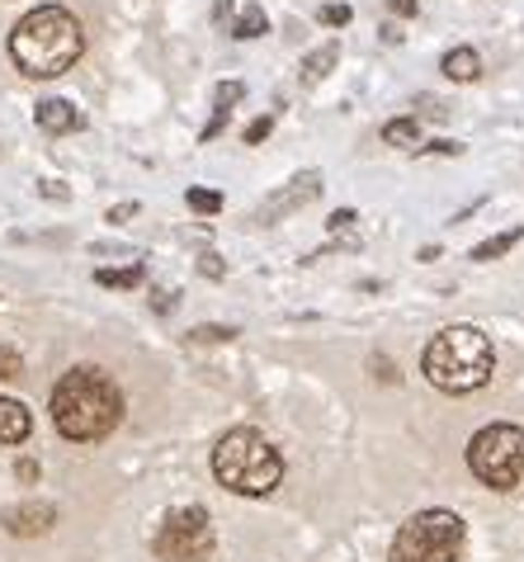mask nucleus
Segmentation results:
<instances>
[{
	"label": "nucleus",
	"instance_id": "nucleus-29",
	"mask_svg": "<svg viewBox=\"0 0 524 562\" xmlns=\"http://www.w3.org/2000/svg\"><path fill=\"white\" fill-rule=\"evenodd\" d=\"M137 213V204H119V208H109V223H127Z\"/></svg>",
	"mask_w": 524,
	"mask_h": 562
},
{
	"label": "nucleus",
	"instance_id": "nucleus-1",
	"mask_svg": "<svg viewBox=\"0 0 524 562\" xmlns=\"http://www.w3.org/2000/svg\"><path fill=\"white\" fill-rule=\"evenodd\" d=\"M85 52V34L76 24V14L62 10V5H38L28 10L10 34V57L24 76L34 81H52V76H66L76 67V57Z\"/></svg>",
	"mask_w": 524,
	"mask_h": 562
},
{
	"label": "nucleus",
	"instance_id": "nucleus-24",
	"mask_svg": "<svg viewBox=\"0 0 524 562\" xmlns=\"http://www.w3.org/2000/svg\"><path fill=\"white\" fill-rule=\"evenodd\" d=\"M198 275H208V279H222L227 275V265L218 261V255H212V251H204V255H198Z\"/></svg>",
	"mask_w": 524,
	"mask_h": 562
},
{
	"label": "nucleus",
	"instance_id": "nucleus-18",
	"mask_svg": "<svg viewBox=\"0 0 524 562\" xmlns=\"http://www.w3.org/2000/svg\"><path fill=\"white\" fill-rule=\"evenodd\" d=\"M236 326H190L184 331V340L190 345H218V340H232Z\"/></svg>",
	"mask_w": 524,
	"mask_h": 562
},
{
	"label": "nucleus",
	"instance_id": "nucleus-3",
	"mask_svg": "<svg viewBox=\"0 0 524 562\" xmlns=\"http://www.w3.org/2000/svg\"><path fill=\"white\" fill-rule=\"evenodd\" d=\"M491 340L477 326H444L439 336L425 345L421 369L439 393H477L491 379Z\"/></svg>",
	"mask_w": 524,
	"mask_h": 562
},
{
	"label": "nucleus",
	"instance_id": "nucleus-15",
	"mask_svg": "<svg viewBox=\"0 0 524 562\" xmlns=\"http://www.w3.org/2000/svg\"><path fill=\"white\" fill-rule=\"evenodd\" d=\"M382 142H388V147L421 152V119H392V123H382Z\"/></svg>",
	"mask_w": 524,
	"mask_h": 562
},
{
	"label": "nucleus",
	"instance_id": "nucleus-12",
	"mask_svg": "<svg viewBox=\"0 0 524 562\" xmlns=\"http://www.w3.org/2000/svg\"><path fill=\"white\" fill-rule=\"evenodd\" d=\"M439 71H444L449 81L467 85V81H477V76H482V57H477L473 48H449V52H444V62H439Z\"/></svg>",
	"mask_w": 524,
	"mask_h": 562
},
{
	"label": "nucleus",
	"instance_id": "nucleus-4",
	"mask_svg": "<svg viewBox=\"0 0 524 562\" xmlns=\"http://www.w3.org/2000/svg\"><path fill=\"white\" fill-rule=\"evenodd\" d=\"M212 478L236 497H269L283 478V458L260 430H227L212 450Z\"/></svg>",
	"mask_w": 524,
	"mask_h": 562
},
{
	"label": "nucleus",
	"instance_id": "nucleus-11",
	"mask_svg": "<svg viewBox=\"0 0 524 562\" xmlns=\"http://www.w3.org/2000/svg\"><path fill=\"white\" fill-rule=\"evenodd\" d=\"M28 430H34V416H28L24 402L0 397V444H24Z\"/></svg>",
	"mask_w": 524,
	"mask_h": 562
},
{
	"label": "nucleus",
	"instance_id": "nucleus-2",
	"mask_svg": "<svg viewBox=\"0 0 524 562\" xmlns=\"http://www.w3.org/2000/svg\"><path fill=\"white\" fill-rule=\"evenodd\" d=\"M52 421L76 444L105 440L109 430L123 421V393L113 387L109 373L81 364L52 387Z\"/></svg>",
	"mask_w": 524,
	"mask_h": 562
},
{
	"label": "nucleus",
	"instance_id": "nucleus-22",
	"mask_svg": "<svg viewBox=\"0 0 524 562\" xmlns=\"http://www.w3.org/2000/svg\"><path fill=\"white\" fill-rule=\"evenodd\" d=\"M421 152H425V156H463V142H453V137H435V142H425Z\"/></svg>",
	"mask_w": 524,
	"mask_h": 562
},
{
	"label": "nucleus",
	"instance_id": "nucleus-14",
	"mask_svg": "<svg viewBox=\"0 0 524 562\" xmlns=\"http://www.w3.org/2000/svg\"><path fill=\"white\" fill-rule=\"evenodd\" d=\"M524 241V227H510V232H496V237H487L482 247H473V261L477 265H491V261H501L505 251H515Z\"/></svg>",
	"mask_w": 524,
	"mask_h": 562
},
{
	"label": "nucleus",
	"instance_id": "nucleus-25",
	"mask_svg": "<svg viewBox=\"0 0 524 562\" xmlns=\"http://www.w3.org/2000/svg\"><path fill=\"white\" fill-rule=\"evenodd\" d=\"M354 223H360V218H354V208H336V213H331V223H326V227H331V232L340 237V232H350Z\"/></svg>",
	"mask_w": 524,
	"mask_h": 562
},
{
	"label": "nucleus",
	"instance_id": "nucleus-5",
	"mask_svg": "<svg viewBox=\"0 0 524 562\" xmlns=\"http://www.w3.org/2000/svg\"><path fill=\"white\" fill-rule=\"evenodd\" d=\"M467 529L453 511H421L397 529L392 562H459Z\"/></svg>",
	"mask_w": 524,
	"mask_h": 562
},
{
	"label": "nucleus",
	"instance_id": "nucleus-30",
	"mask_svg": "<svg viewBox=\"0 0 524 562\" xmlns=\"http://www.w3.org/2000/svg\"><path fill=\"white\" fill-rule=\"evenodd\" d=\"M388 10H392V14H416L421 5H416V0H388Z\"/></svg>",
	"mask_w": 524,
	"mask_h": 562
},
{
	"label": "nucleus",
	"instance_id": "nucleus-19",
	"mask_svg": "<svg viewBox=\"0 0 524 562\" xmlns=\"http://www.w3.org/2000/svg\"><path fill=\"white\" fill-rule=\"evenodd\" d=\"M184 204H190L194 213H208V218H212V213L222 208V194L218 190H190V194H184Z\"/></svg>",
	"mask_w": 524,
	"mask_h": 562
},
{
	"label": "nucleus",
	"instance_id": "nucleus-21",
	"mask_svg": "<svg viewBox=\"0 0 524 562\" xmlns=\"http://www.w3.org/2000/svg\"><path fill=\"white\" fill-rule=\"evenodd\" d=\"M24 373V359H20V350H10V345H0V383L5 379H20Z\"/></svg>",
	"mask_w": 524,
	"mask_h": 562
},
{
	"label": "nucleus",
	"instance_id": "nucleus-20",
	"mask_svg": "<svg viewBox=\"0 0 524 562\" xmlns=\"http://www.w3.org/2000/svg\"><path fill=\"white\" fill-rule=\"evenodd\" d=\"M241 95H246V85H241V81H222L218 91H212V105H218V109H232Z\"/></svg>",
	"mask_w": 524,
	"mask_h": 562
},
{
	"label": "nucleus",
	"instance_id": "nucleus-10",
	"mask_svg": "<svg viewBox=\"0 0 524 562\" xmlns=\"http://www.w3.org/2000/svg\"><path fill=\"white\" fill-rule=\"evenodd\" d=\"M34 119L42 133H76V128H85L81 109L71 105V99H42V105L34 109Z\"/></svg>",
	"mask_w": 524,
	"mask_h": 562
},
{
	"label": "nucleus",
	"instance_id": "nucleus-28",
	"mask_svg": "<svg viewBox=\"0 0 524 562\" xmlns=\"http://www.w3.org/2000/svg\"><path fill=\"white\" fill-rule=\"evenodd\" d=\"M416 105H421L425 113H430V119H449V109H444V105H439V99H430V95H421V99H416Z\"/></svg>",
	"mask_w": 524,
	"mask_h": 562
},
{
	"label": "nucleus",
	"instance_id": "nucleus-26",
	"mask_svg": "<svg viewBox=\"0 0 524 562\" xmlns=\"http://www.w3.org/2000/svg\"><path fill=\"white\" fill-rule=\"evenodd\" d=\"M269 133H275V119H255V123L246 128V142H251V147H255V142H265Z\"/></svg>",
	"mask_w": 524,
	"mask_h": 562
},
{
	"label": "nucleus",
	"instance_id": "nucleus-31",
	"mask_svg": "<svg viewBox=\"0 0 524 562\" xmlns=\"http://www.w3.org/2000/svg\"><path fill=\"white\" fill-rule=\"evenodd\" d=\"M170 308H175V294L166 288V294H156V312H170Z\"/></svg>",
	"mask_w": 524,
	"mask_h": 562
},
{
	"label": "nucleus",
	"instance_id": "nucleus-32",
	"mask_svg": "<svg viewBox=\"0 0 524 562\" xmlns=\"http://www.w3.org/2000/svg\"><path fill=\"white\" fill-rule=\"evenodd\" d=\"M20 478H24V482L38 478V464H34V458H24V464H20Z\"/></svg>",
	"mask_w": 524,
	"mask_h": 562
},
{
	"label": "nucleus",
	"instance_id": "nucleus-9",
	"mask_svg": "<svg viewBox=\"0 0 524 562\" xmlns=\"http://www.w3.org/2000/svg\"><path fill=\"white\" fill-rule=\"evenodd\" d=\"M52 521H57V511L48 506V501H20V506L5 511V529H10V535H20V539L48 535Z\"/></svg>",
	"mask_w": 524,
	"mask_h": 562
},
{
	"label": "nucleus",
	"instance_id": "nucleus-7",
	"mask_svg": "<svg viewBox=\"0 0 524 562\" xmlns=\"http://www.w3.org/2000/svg\"><path fill=\"white\" fill-rule=\"evenodd\" d=\"M156 558L161 562H204L212 553V521L204 506H180L170 511L156 529Z\"/></svg>",
	"mask_w": 524,
	"mask_h": 562
},
{
	"label": "nucleus",
	"instance_id": "nucleus-6",
	"mask_svg": "<svg viewBox=\"0 0 524 562\" xmlns=\"http://www.w3.org/2000/svg\"><path fill=\"white\" fill-rule=\"evenodd\" d=\"M467 468L491 492H515L524 482V430L505 421L477 430L473 444H467Z\"/></svg>",
	"mask_w": 524,
	"mask_h": 562
},
{
	"label": "nucleus",
	"instance_id": "nucleus-27",
	"mask_svg": "<svg viewBox=\"0 0 524 562\" xmlns=\"http://www.w3.org/2000/svg\"><path fill=\"white\" fill-rule=\"evenodd\" d=\"M38 194H42V199H57V204H62V199H66L62 180H38Z\"/></svg>",
	"mask_w": 524,
	"mask_h": 562
},
{
	"label": "nucleus",
	"instance_id": "nucleus-17",
	"mask_svg": "<svg viewBox=\"0 0 524 562\" xmlns=\"http://www.w3.org/2000/svg\"><path fill=\"white\" fill-rule=\"evenodd\" d=\"M142 279H147V270L142 265H123V270H99L95 284H105V288H137Z\"/></svg>",
	"mask_w": 524,
	"mask_h": 562
},
{
	"label": "nucleus",
	"instance_id": "nucleus-8",
	"mask_svg": "<svg viewBox=\"0 0 524 562\" xmlns=\"http://www.w3.org/2000/svg\"><path fill=\"white\" fill-rule=\"evenodd\" d=\"M317 194H321V170H303V176H293L279 194H269L265 208L255 213V218H260V223H279V218H289V213H297L303 204H312Z\"/></svg>",
	"mask_w": 524,
	"mask_h": 562
},
{
	"label": "nucleus",
	"instance_id": "nucleus-16",
	"mask_svg": "<svg viewBox=\"0 0 524 562\" xmlns=\"http://www.w3.org/2000/svg\"><path fill=\"white\" fill-rule=\"evenodd\" d=\"M260 34H269V20H265V10L260 5H246L236 14V24H232V38H260Z\"/></svg>",
	"mask_w": 524,
	"mask_h": 562
},
{
	"label": "nucleus",
	"instance_id": "nucleus-23",
	"mask_svg": "<svg viewBox=\"0 0 524 562\" xmlns=\"http://www.w3.org/2000/svg\"><path fill=\"white\" fill-rule=\"evenodd\" d=\"M321 24L326 28H345L350 24V5H321Z\"/></svg>",
	"mask_w": 524,
	"mask_h": 562
},
{
	"label": "nucleus",
	"instance_id": "nucleus-13",
	"mask_svg": "<svg viewBox=\"0 0 524 562\" xmlns=\"http://www.w3.org/2000/svg\"><path fill=\"white\" fill-rule=\"evenodd\" d=\"M340 62V43L331 38V43H321L317 52H307L303 57V85H317V81H326L331 76V67Z\"/></svg>",
	"mask_w": 524,
	"mask_h": 562
}]
</instances>
